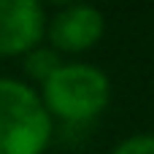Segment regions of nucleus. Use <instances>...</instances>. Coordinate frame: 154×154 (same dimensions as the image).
<instances>
[{
	"label": "nucleus",
	"instance_id": "f03ea898",
	"mask_svg": "<svg viewBox=\"0 0 154 154\" xmlns=\"http://www.w3.org/2000/svg\"><path fill=\"white\" fill-rule=\"evenodd\" d=\"M54 135V119L32 84L0 76V154H43Z\"/></svg>",
	"mask_w": 154,
	"mask_h": 154
},
{
	"label": "nucleus",
	"instance_id": "39448f33",
	"mask_svg": "<svg viewBox=\"0 0 154 154\" xmlns=\"http://www.w3.org/2000/svg\"><path fill=\"white\" fill-rule=\"evenodd\" d=\"M62 65V60H60V54L51 49V46H35L32 51H27L24 57H22V70H24V76L30 79V81H35V84H43V81H49V76L57 70Z\"/></svg>",
	"mask_w": 154,
	"mask_h": 154
},
{
	"label": "nucleus",
	"instance_id": "423d86ee",
	"mask_svg": "<svg viewBox=\"0 0 154 154\" xmlns=\"http://www.w3.org/2000/svg\"><path fill=\"white\" fill-rule=\"evenodd\" d=\"M111 154H154V133H141L119 141Z\"/></svg>",
	"mask_w": 154,
	"mask_h": 154
},
{
	"label": "nucleus",
	"instance_id": "7ed1b4c3",
	"mask_svg": "<svg viewBox=\"0 0 154 154\" xmlns=\"http://www.w3.org/2000/svg\"><path fill=\"white\" fill-rule=\"evenodd\" d=\"M106 32V16L95 5L70 3L46 19V41L57 54H79L92 49Z\"/></svg>",
	"mask_w": 154,
	"mask_h": 154
},
{
	"label": "nucleus",
	"instance_id": "20e7f679",
	"mask_svg": "<svg viewBox=\"0 0 154 154\" xmlns=\"http://www.w3.org/2000/svg\"><path fill=\"white\" fill-rule=\"evenodd\" d=\"M46 8L38 0H0V60L24 57L46 38Z\"/></svg>",
	"mask_w": 154,
	"mask_h": 154
},
{
	"label": "nucleus",
	"instance_id": "f257e3e1",
	"mask_svg": "<svg viewBox=\"0 0 154 154\" xmlns=\"http://www.w3.org/2000/svg\"><path fill=\"white\" fill-rule=\"evenodd\" d=\"M38 95L51 119L87 125L108 108L111 81L100 68L89 62H62L49 76V81L41 84Z\"/></svg>",
	"mask_w": 154,
	"mask_h": 154
}]
</instances>
